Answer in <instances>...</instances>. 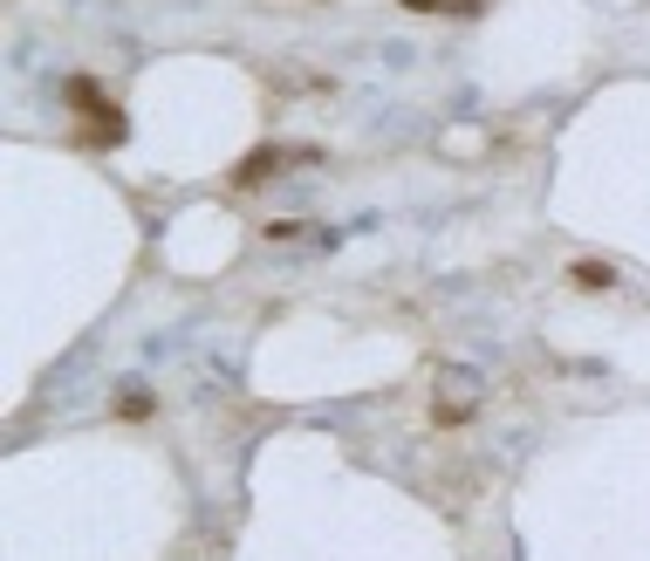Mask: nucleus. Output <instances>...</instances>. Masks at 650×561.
I'll return each instance as SVG.
<instances>
[{
	"label": "nucleus",
	"mask_w": 650,
	"mask_h": 561,
	"mask_svg": "<svg viewBox=\"0 0 650 561\" xmlns=\"http://www.w3.org/2000/svg\"><path fill=\"white\" fill-rule=\"evenodd\" d=\"M62 96H69L75 117H90V144H123V117H117V104L90 83V75H69Z\"/></svg>",
	"instance_id": "obj_1"
},
{
	"label": "nucleus",
	"mask_w": 650,
	"mask_h": 561,
	"mask_svg": "<svg viewBox=\"0 0 650 561\" xmlns=\"http://www.w3.org/2000/svg\"><path fill=\"white\" fill-rule=\"evenodd\" d=\"M288 158H302V151H253V158L233 165V186H260V178H274Z\"/></svg>",
	"instance_id": "obj_2"
},
{
	"label": "nucleus",
	"mask_w": 650,
	"mask_h": 561,
	"mask_svg": "<svg viewBox=\"0 0 650 561\" xmlns=\"http://www.w3.org/2000/svg\"><path fill=\"white\" fill-rule=\"evenodd\" d=\"M411 14H480L486 0H404Z\"/></svg>",
	"instance_id": "obj_3"
},
{
	"label": "nucleus",
	"mask_w": 650,
	"mask_h": 561,
	"mask_svg": "<svg viewBox=\"0 0 650 561\" xmlns=\"http://www.w3.org/2000/svg\"><path fill=\"white\" fill-rule=\"evenodd\" d=\"M568 274H576V288H610V280H616V274H610L603 261H576Z\"/></svg>",
	"instance_id": "obj_4"
},
{
	"label": "nucleus",
	"mask_w": 650,
	"mask_h": 561,
	"mask_svg": "<svg viewBox=\"0 0 650 561\" xmlns=\"http://www.w3.org/2000/svg\"><path fill=\"white\" fill-rule=\"evenodd\" d=\"M117 418H151V397L144 391H123L117 397Z\"/></svg>",
	"instance_id": "obj_5"
}]
</instances>
